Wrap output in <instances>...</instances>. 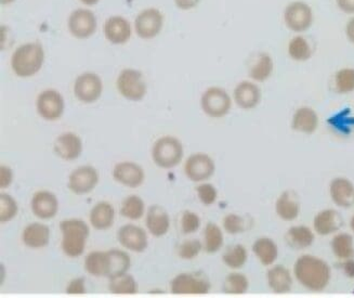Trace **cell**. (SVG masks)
<instances>
[{
	"label": "cell",
	"mask_w": 354,
	"mask_h": 298,
	"mask_svg": "<svg viewBox=\"0 0 354 298\" xmlns=\"http://www.w3.org/2000/svg\"><path fill=\"white\" fill-rule=\"evenodd\" d=\"M57 196L49 191L35 193L32 200V211L40 219H51L57 213Z\"/></svg>",
	"instance_id": "e0dca14e"
},
{
	"label": "cell",
	"mask_w": 354,
	"mask_h": 298,
	"mask_svg": "<svg viewBox=\"0 0 354 298\" xmlns=\"http://www.w3.org/2000/svg\"><path fill=\"white\" fill-rule=\"evenodd\" d=\"M274 63L271 55L266 53H259L257 60L252 64L250 70V76L256 82H266L272 75Z\"/></svg>",
	"instance_id": "1f68e13d"
},
{
	"label": "cell",
	"mask_w": 354,
	"mask_h": 298,
	"mask_svg": "<svg viewBox=\"0 0 354 298\" xmlns=\"http://www.w3.org/2000/svg\"><path fill=\"white\" fill-rule=\"evenodd\" d=\"M147 229L154 236H162L169 230L170 219L167 212L160 205L151 206L147 216Z\"/></svg>",
	"instance_id": "484cf974"
},
{
	"label": "cell",
	"mask_w": 354,
	"mask_h": 298,
	"mask_svg": "<svg viewBox=\"0 0 354 298\" xmlns=\"http://www.w3.org/2000/svg\"><path fill=\"white\" fill-rule=\"evenodd\" d=\"M60 229L63 233V252L70 257L82 255L90 233L87 223L80 219H68L61 221Z\"/></svg>",
	"instance_id": "3957f363"
},
{
	"label": "cell",
	"mask_w": 354,
	"mask_h": 298,
	"mask_svg": "<svg viewBox=\"0 0 354 298\" xmlns=\"http://www.w3.org/2000/svg\"><path fill=\"white\" fill-rule=\"evenodd\" d=\"M275 211L279 218L285 221H292L297 218L300 213V202L297 193L287 190L277 198Z\"/></svg>",
	"instance_id": "ffe728a7"
},
{
	"label": "cell",
	"mask_w": 354,
	"mask_h": 298,
	"mask_svg": "<svg viewBox=\"0 0 354 298\" xmlns=\"http://www.w3.org/2000/svg\"><path fill=\"white\" fill-rule=\"evenodd\" d=\"M99 183V174L93 166H82L71 174L68 188L73 193L82 196L91 192Z\"/></svg>",
	"instance_id": "30bf717a"
},
{
	"label": "cell",
	"mask_w": 354,
	"mask_h": 298,
	"mask_svg": "<svg viewBox=\"0 0 354 298\" xmlns=\"http://www.w3.org/2000/svg\"><path fill=\"white\" fill-rule=\"evenodd\" d=\"M317 127H319V116L313 109L304 106L295 112L292 120V128L295 131L311 135L315 133Z\"/></svg>",
	"instance_id": "cb8c5ba5"
},
{
	"label": "cell",
	"mask_w": 354,
	"mask_h": 298,
	"mask_svg": "<svg viewBox=\"0 0 354 298\" xmlns=\"http://www.w3.org/2000/svg\"><path fill=\"white\" fill-rule=\"evenodd\" d=\"M85 268L87 272L95 277L108 276V253L93 252L86 257Z\"/></svg>",
	"instance_id": "836d02e7"
},
{
	"label": "cell",
	"mask_w": 354,
	"mask_h": 298,
	"mask_svg": "<svg viewBox=\"0 0 354 298\" xmlns=\"http://www.w3.org/2000/svg\"><path fill=\"white\" fill-rule=\"evenodd\" d=\"M350 227H351V230L354 232V216L351 218V221H350Z\"/></svg>",
	"instance_id": "11a10c76"
},
{
	"label": "cell",
	"mask_w": 354,
	"mask_h": 298,
	"mask_svg": "<svg viewBox=\"0 0 354 298\" xmlns=\"http://www.w3.org/2000/svg\"><path fill=\"white\" fill-rule=\"evenodd\" d=\"M284 21L287 28L295 33H304L313 23L311 7L304 1H292L285 9Z\"/></svg>",
	"instance_id": "5b68a950"
},
{
	"label": "cell",
	"mask_w": 354,
	"mask_h": 298,
	"mask_svg": "<svg viewBox=\"0 0 354 298\" xmlns=\"http://www.w3.org/2000/svg\"><path fill=\"white\" fill-rule=\"evenodd\" d=\"M336 3L342 12L354 15V0H336Z\"/></svg>",
	"instance_id": "f907efd6"
},
{
	"label": "cell",
	"mask_w": 354,
	"mask_h": 298,
	"mask_svg": "<svg viewBox=\"0 0 354 298\" xmlns=\"http://www.w3.org/2000/svg\"><path fill=\"white\" fill-rule=\"evenodd\" d=\"M68 28L72 35L84 39L90 37L97 28V20L91 11L78 9L71 15Z\"/></svg>",
	"instance_id": "4fadbf2b"
},
{
	"label": "cell",
	"mask_w": 354,
	"mask_h": 298,
	"mask_svg": "<svg viewBox=\"0 0 354 298\" xmlns=\"http://www.w3.org/2000/svg\"><path fill=\"white\" fill-rule=\"evenodd\" d=\"M108 253V278L113 279L127 272L130 267V257L125 252L111 250Z\"/></svg>",
	"instance_id": "4dcf8cb0"
},
{
	"label": "cell",
	"mask_w": 354,
	"mask_h": 298,
	"mask_svg": "<svg viewBox=\"0 0 354 298\" xmlns=\"http://www.w3.org/2000/svg\"><path fill=\"white\" fill-rule=\"evenodd\" d=\"M202 108L210 118H223L229 113L232 101L227 91L222 88L212 87L205 91L202 97Z\"/></svg>",
	"instance_id": "52a82bcc"
},
{
	"label": "cell",
	"mask_w": 354,
	"mask_h": 298,
	"mask_svg": "<svg viewBox=\"0 0 354 298\" xmlns=\"http://www.w3.org/2000/svg\"><path fill=\"white\" fill-rule=\"evenodd\" d=\"M136 30L138 35L150 39L160 34L162 28V15L158 9H147L136 19Z\"/></svg>",
	"instance_id": "5bb4252c"
},
{
	"label": "cell",
	"mask_w": 354,
	"mask_h": 298,
	"mask_svg": "<svg viewBox=\"0 0 354 298\" xmlns=\"http://www.w3.org/2000/svg\"><path fill=\"white\" fill-rule=\"evenodd\" d=\"M205 250L208 254H215L223 245V234L216 223H209L205 228Z\"/></svg>",
	"instance_id": "8d00e7d4"
},
{
	"label": "cell",
	"mask_w": 354,
	"mask_h": 298,
	"mask_svg": "<svg viewBox=\"0 0 354 298\" xmlns=\"http://www.w3.org/2000/svg\"><path fill=\"white\" fill-rule=\"evenodd\" d=\"M74 93L76 98L82 102H95L102 93V82L97 74H82L76 80Z\"/></svg>",
	"instance_id": "8fae6325"
},
{
	"label": "cell",
	"mask_w": 354,
	"mask_h": 298,
	"mask_svg": "<svg viewBox=\"0 0 354 298\" xmlns=\"http://www.w3.org/2000/svg\"><path fill=\"white\" fill-rule=\"evenodd\" d=\"M234 100L241 109L252 110L261 101V91L252 82H242L235 88Z\"/></svg>",
	"instance_id": "ac0fdd59"
},
{
	"label": "cell",
	"mask_w": 354,
	"mask_h": 298,
	"mask_svg": "<svg viewBox=\"0 0 354 298\" xmlns=\"http://www.w3.org/2000/svg\"><path fill=\"white\" fill-rule=\"evenodd\" d=\"M110 291L118 295L136 294L138 293V284L133 276L125 273L116 278L110 279Z\"/></svg>",
	"instance_id": "f35d334b"
},
{
	"label": "cell",
	"mask_w": 354,
	"mask_h": 298,
	"mask_svg": "<svg viewBox=\"0 0 354 298\" xmlns=\"http://www.w3.org/2000/svg\"><path fill=\"white\" fill-rule=\"evenodd\" d=\"M13 174L10 168L1 165L0 167V187L1 189L8 188L12 183Z\"/></svg>",
	"instance_id": "c3c4849f"
},
{
	"label": "cell",
	"mask_w": 354,
	"mask_h": 298,
	"mask_svg": "<svg viewBox=\"0 0 354 298\" xmlns=\"http://www.w3.org/2000/svg\"><path fill=\"white\" fill-rule=\"evenodd\" d=\"M45 53L40 44L30 43L19 47L13 53L11 66L17 75L30 77L43 66Z\"/></svg>",
	"instance_id": "7a4b0ae2"
},
{
	"label": "cell",
	"mask_w": 354,
	"mask_h": 298,
	"mask_svg": "<svg viewBox=\"0 0 354 298\" xmlns=\"http://www.w3.org/2000/svg\"><path fill=\"white\" fill-rule=\"evenodd\" d=\"M252 252L263 266L274 263L279 256V248L272 239L260 238L254 241Z\"/></svg>",
	"instance_id": "f546056e"
},
{
	"label": "cell",
	"mask_w": 354,
	"mask_h": 298,
	"mask_svg": "<svg viewBox=\"0 0 354 298\" xmlns=\"http://www.w3.org/2000/svg\"><path fill=\"white\" fill-rule=\"evenodd\" d=\"M268 284L277 294H286L292 291V278L290 271L282 265L270 269L267 273Z\"/></svg>",
	"instance_id": "d4e9b609"
},
{
	"label": "cell",
	"mask_w": 354,
	"mask_h": 298,
	"mask_svg": "<svg viewBox=\"0 0 354 298\" xmlns=\"http://www.w3.org/2000/svg\"><path fill=\"white\" fill-rule=\"evenodd\" d=\"M247 259H248V255H247L246 248L242 244L229 246L222 256L223 263L232 269L242 268L243 266L246 263Z\"/></svg>",
	"instance_id": "d590c367"
},
{
	"label": "cell",
	"mask_w": 354,
	"mask_h": 298,
	"mask_svg": "<svg viewBox=\"0 0 354 298\" xmlns=\"http://www.w3.org/2000/svg\"><path fill=\"white\" fill-rule=\"evenodd\" d=\"M17 213H18V205H17L15 198L1 193V196H0V221L6 223V221H11L15 218Z\"/></svg>",
	"instance_id": "b9f144b4"
},
{
	"label": "cell",
	"mask_w": 354,
	"mask_h": 298,
	"mask_svg": "<svg viewBox=\"0 0 354 298\" xmlns=\"http://www.w3.org/2000/svg\"><path fill=\"white\" fill-rule=\"evenodd\" d=\"M82 142L75 133H66L59 136L55 142V152L63 160H74L82 154Z\"/></svg>",
	"instance_id": "d6986e66"
},
{
	"label": "cell",
	"mask_w": 354,
	"mask_h": 298,
	"mask_svg": "<svg viewBox=\"0 0 354 298\" xmlns=\"http://www.w3.org/2000/svg\"><path fill=\"white\" fill-rule=\"evenodd\" d=\"M175 3L180 9L189 10V9L196 7L198 3H200V0H175Z\"/></svg>",
	"instance_id": "816d5d0a"
},
{
	"label": "cell",
	"mask_w": 354,
	"mask_h": 298,
	"mask_svg": "<svg viewBox=\"0 0 354 298\" xmlns=\"http://www.w3.org/2000/svg\"><path fill=\"white\" fill-rule=\"evenodd\" d=\"M118 87L122 95L128 100H142L147 93V85L142 74L133 68L122 71L118 80Z\"/></svg>",
	"instance_id": "ba28073f"
},
{
	"label": "cell",
	"mask_w": 354,
	"mask_h": 298,
	"mask_svg": "<svg viewBox=\"0 0 354 298\" xmlns=\"http://www.w3.org/2000/svg\"><path fill=\"white\" fill-rule=\"evenodd\" d=\"M346 34L350 43L354 44V18H352L346 26Z\"/></svg>",
	"instance_id": "f5cc1de1"
},
{
	"label": "cell",
	"mask_w": 354,
	"mask_h": 298,
	"mask_svg": "<svg viewBox=\"0 0 354 298\" xmlns=\"http://www.w3.org/2000/svg\"><path fill=\"white\" fill-rule=\"evenodd\" d=\"M288 55L292 60L306 62L312 57V49L306 38L296 36L288 45Z\"/></svg>",
	"instance_id": "e575fe53"
},
{
	"label": "cell",
	"mask_w": 354,
	"mask_h": 298,
	"mask_svg": "<svg viewBox=\"0 0 354 298\" xmlns=\"http://www.w3.org/2000/svg\"><path fill=\"white\" fill-rule=\"evenodd\" d=\"M66 293L68 294H85V279L77 278L75 280H73L70 284H68V288H66Z\"/></svg>",
	"instance_id": "7dc6e473"
},
{
	"label": "cell",
	"mask_w": 354,
	"mask_h": 298,
	"mask_svg": "<svg viewBox=\"0 0 354 298\" xmlns=\"http://www.w3.org/2000/svg\"><path fill=\"white\" fill-rule=\"evenodd\" d=\"M333 253L339 259H350L354 257L353 238L349 233H339L333 238Z\"/></svg>",
	"instance_id": "d6a6232c"
},
{
	"label": "cell",
	"mask_w": 354,
	"mask_h": 298,
	"mask_svg": "<svg viewBox=\"0 0 354 298\" xmlns=\"http://www.w3.org/2000/svg\"><path fill=\"white\" fill-rule=\"evenodd\" d=\"M287 245L295 250L310 248L315 242V234L306 225H295L288 229L285 236Z\"/></svg>",
	"instance_id": "83f0119b"
},
{
	"label": "cell",
	"mask_w": 354,
	"mask_h": 298,
	"mask_svg": "<svg viewBox=\"0 0 354 298\" xmlns=\"http://www.w3.org/2000/svg\"><path fill=\"white\" fill-rule=\"evenodd\" d=\"M330 198L339 207L348 208L354 203V187L349 179L336 178L330 183Z\"/></svg>",
	"instance_id": "603a6c76"
},
{
	"label": "cell",
	"mask_w": 354,
	"mask_h": 298,
	"mask_svg": "<svg viewBox=\"0 0 354 298\" xmlns=\"http://www.w3.org/2000/svg\"><path fill=\"white\" fill-rule=\"evenodd\" d=\"M49 239H50V230L43 223H30L23 232V242L28 248H44L49 243Z\"/></svg>",
	"instance_id": "4316f807"
},
{
	"label": "cell",
	"mask_w": 354,
	"mask_h": 298,
	"mask_svg": "<svg viewBox=\"0 0 354 298\" xmlns=\"http://www.w3.org/2000/svg\"><path fill=\"white\" fill-rule=\"evenodd\" d=\"M339 268L344 271V274L348 278L354 279V259H344L342 263H339Z\"/></svg>",
	"instance_id": "681fc988"
},
{
	"label": "cell",
	"mask_w": 354,
	"mask_h": 298,
	"mask_svg": "<svg viewBox=\"0 0 354 298\" xmlns=\"http://www.w3.org/2000/svg\"><path fill=\"white\" fill-rule=\"evenodd\" d=\"M197 194H198L201 202L205 205H212L217 200V190L210 183H203L201 186L197 187Z\"/></svg>",
	"instance_id": "f6af8a7d"
},
{
	"label": "cell",
	"mask_w": 354,
	"mask_h": 298,
	"mask_svg": "<svg viewBox=\"0 0 354 298\" xmlns=\"http://www.w3.org/2000/svg\"><path fill=\"white\" fill-rule=\"evenodd\" d=\"M118 241L124 248L137 253L145 251L147 248V233L137 225H126L122 227L118 231Z\"/></svg>",
	"instance_id": "9a60e30c"
},
{
	"label": "cell",
	"mask_w": 354,
	"mask_h": 298,
	"mask_svg": "<svg viewBox=\"0 0 354 298\" xmlns=\"http://www.w3.org/2000/svg\"><path fill=\"white\" fill-rule=\"evenodd\" d=\"M335 88L338 93L354 91V68H342L335 75Z\"/></svg>",
	"instance_id": "60d3db41"
},
{
	"label": "cell",
	"mask_w": 354,
	"mask_h": 298,
	"mask_svg": "<svg viewBox=\"0 0 354 298\" xmlns=\"http://www.w3.org/2000/svg\"><path fill=\"white\" fill-rule=\"evenodd\" d=\"M294 273L298 282L311 292L324 291L332 276L328 263L311 255H304L297 259Z\"/></svg>",
	"instance_id": "6da1fadb"
},
{
	"label": "cell",
	"mask_w": 354,
	"mask_h": 298,
	"mask_svg": "<svg viewBox=\"0 0 354 298\" xmlns=\"http://www.w3.org/2000/svg\"><path fill=\"white\" fill-rule=\"evenodd\" d=\"M37 111L41 118L55 120L62 116L64 100L62 95L55 91H46L37 99Z\"/></svg>",
	"instance_id": "7c38bea8"
},
{
	"label": "cell",
	"mask_w": 354,
	"mask_h": 298,
	"mask_svg": "<svg viewBox=\"0 0 354 298\" xmlns=\"http://www.w3.org/2000/svg\"><path fill=\"white\" fill-rule=\"evenodd\" d=\"M0 1H1V3H3V5H6V3H12L15 0H0Z\"/></svg>",
	"instance_id": "9f6ffc18"
},
{
	"label": "cell",
	"mask_w": 354,
	"mask_h": 298,
	"mask_svg": "<svg viewBox=\"0 0 354 298\" xmlns=\"http://www.w3.org/2000/svg\"><path fill=\"white\" fill-rule=\"evenodd\" d=\"M115 211L108 202H101L93 208L90 213V223L97 230L111 228L114 223Z\"/></svg>",
	"instance_id": "f1b7e54d"
},
{
	"label": "cell",
	"mask_w": 354,
	"mask_h": 298,
	"mask_svg": "<svg viewBox=\"0 0 354 298\" xmlns=\"http://www.w3.org/2000/svg\"><path fill=\"white\" fill-rule=\"evenodd\" d=\"M216 171L215 162L204 153H196L187 158L185 174L194 183L207 180Z\"/></svg>",
	"instance_id": "9c48e42d"
},
{
	"label": "cell",
	"mask_w": 354,
	"mask_h": 298,
	"mask_svg": "<svg viewBox=\"0 0 354 298\" xmlns=\"http://www.w3.org/2000/svg\"><path fill=\"white\" fill-rule=\"evenodd\" d=\"M210 290V282L202 272L181 273L171 281V293L207 294Z\"/></svg>",
	"instance_id": "8992f818"
},
{
	"label": "cell",
	"mask_w": 354,
	"mask_h": 298,
	"mask_svg": "<svg viewBox=\"0 0 354 298\" xmlns=\"http://www.w3.org/2000/svg\"><path fill=\"white\" fill-rule=\"evenodd\" d=\"M202 251V243L198 240H189L180 246L179 255L183 259H193Z\"/></svg>",
	"instance_id": "ee69618b"
},
{
	"label": "cell",
	"mask_w": 354,
	"mask_h": 298,
	"mask_svg": "<svg viewBox=\"0 0 354 298\" xmlns=\"http://www.w3.org/2000/svg\"><path fill=\"white\" fill-rule=\"evenodd\" d=\"M114 179L129 188H138L145 180V171L141 166L131 162H124L115 166L113 171Z\"/></svg>",
	"instance_id": "2e32d148"
},
{
	"label": "cell",
	"mask_w": 354,
	"mask_h": 298,
	"mask_svg": "<svg viewBox=\"0 0 354 298\" xmlns=\"http://www.w3.org/2000/svg\"><path fill=\"white\" fill-rule=\"evenodd\" d=\"M143 213H145V203L141 198L137 196H128L120 208V214L126 218L133 219V221L141 218Z\"/></svg>",
	"instance_id": "ab89813d"
},
{
	"label": "cell",
	"mask_w": 354,
	"mask_h": 298,
	"mask_svg": "<svg viewBox=\"0 0 354 298\" xmlns=\"http://www.w3.org/2000/svg\"><path fill=\"white\" fill-rule=\"evenodd\" d=\"M313 225L319 236H326L339 230L344 225V221L342 215L335 209H324L315 216Z\"/></svg>",
	"instance_id": "44dd1931"
},
{
	"label": "cell",
	"mask_w": 354,
	"mask_h": 298,
	"mask_svg": "<svg viewBox=\"0 0 354 298\" xmlns=\"http://www.w3.org/2000/svg\"><path fill=\"white\" fill-rule=\"evenodd\" d=\"M250 282L246 276L242 273H230L223 282V292L225 294H233V295H241L248 291Z\"/></svg>",
	"instance_id": "74e56055"
},
{
	"label": "cell",
	"mask_w": 354,
	"mask_h": 298,
	"mask_svg": "<svg viewBox=\"0 0 354 298\" xmlns=\"http://www.w3.org/2000/svg\"><path fill=\"white\" fill-rule=\"evenodd\" d=\"M223 227L230 234H239L246 230V221L236 214H230L225 216Z\"/></svg>",
	"instance_id": "7bdbcfd3"
},
{
	"label": "cell",
	"mask_w": 354,
	"mask_h": 298,
	"mask_svg": "<svg viewBox=\"0 0 354 298\" xmlns=\"http://www.w3.org/2000/svg\"><path fill=\"white\" fill-rule=\"evenodd\" d=\"M104 33L111 43L122 45L129 40L131 36V26L126 19L122 17H112L105 22Z\"/></svg>",
	"instance_id": "7402d4cb"
},
{
	"label": "cell",
	"mask_w": 354,
	"mask_h": 298,
	"mask_svg": "<svg viewBox=\"0 0 354 298\" xmlns=\"http://www.w3.org/2000/svg\"><path fill=\"white\" fill-rule=\"evenodd\" d=\"M80 1L87 6H93L95 5L99 0H80Z\"/></svg>",
	"instance_id": "db71d44e"
},
{
	"label": "cell",
	"mask_w": 354,
	"mask_h": 298,
	"mask_svg": "<svg viewBox=\"0 0 354 298\" xmlns=\"http://www.w3.org/2000/svg\"><path fill=\"white\" fill-rule=\"evenodd\" d=\"M200 225V217L196 214L191 213V212H185L183 214V219H181V228L185 234H190V233L198 230Z\"/></svg>",
	"instance_id": "bcb514c9"
},
{
	"label": "cell",
	"mask_w": 354,
	"mask_h": 298,
	"mask_svg": "<svg viewBox=\"0 0 354 298\" xmlns=\"http://www.w3.org/2000/svg\"><path fill=\"white\" fill-rule=\"evenodd\" d=\"M153 160L162 168L177 166L183 158V143L174 137H162L153 147Z\"/></svg>",
	"instance_id": "277c9868"
}]
</instances>
